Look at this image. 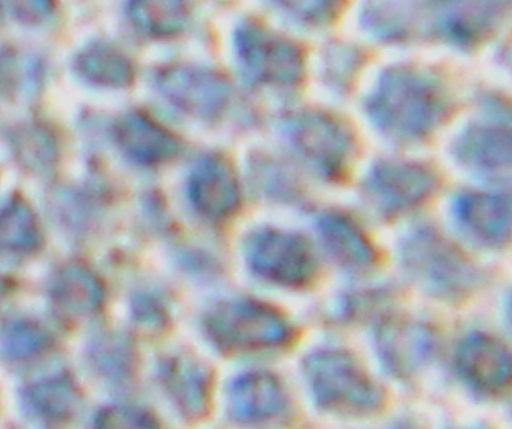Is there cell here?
<instances>
[{
  "instance_id": "18",
  "label": "cell",
  "mask_w": 512,
  "mask_h": 429,
  "mask_svg": "<svg viewBox=\"0 0 512 429\" xmlns=\"http://www.w3.org/2000/svg\"><path fill=\"white\" fill-rule=\"evenodd\" d=\"M160 377L181 412L188 417L201 416L209 403L210 376L197 360L178 355L165 360Z\"/></svg>"
},
{
  "instance_id": "23",
  "label": "cell",
  "mask_w": 512,
  "mask_h": 429,
  "mask_svg": "<svg viewBox=\"0 0 512 429\" xmlns=\"http://www.w3.org/2000/svg\"><path fill=\"white\" fill-rule=\"evenodd\" d=\"M39 244L36 218L25 203L15 200L0 209V251L27 253Z\"/></svg>"
},
{
  "instance_id": "20",
  "label": "cell",
  "mask_w": 512,
  "mask_h": 429,
  "mask_svg": "<svg viewBox=\"0 0 512 429\" xmlns=\"http://www.w3.org/2000/svg\"><path fill=\"white\" fill-rule=\"evenodd\" d=\"M22 400L32 415L47 421H64L75 413L79 392L72 379L62 374L27 386Z\"/></svg>"
},
{
  "instance_id": "15",
  "label": "cell",
  "mask_w": 512,
  "mask_h": 429,
  "mask_svg": "<svg viewBox=\"0 0 512 429\" xmlns=\"http://www.w3.org/2000/svg\"><path fill=\"white\" fill-rule=\"evenodd\" d=\"M285 406L279 381L263 371L247 372L233 380L228 389V410L240 422H256L278 415Z\"/></svg>"
},
{
  "instance_id": "3",
  "label": "cell",
  "mask_w": 512,
  "mask_h": 429,
  "mask_svg": "<svg viewBox=\"0 0 512 429\" xmlns=\"http://www.w3.org/2000/svg\"><path fill=\"white\" fill-rule=\"evenodd\" d=\"M401 263L425 293L445 301L468 296L477 287L478 274L468 259L437 232L420 228L409 233L400 247Z\"/></svg>"
},
{
  "instance_id": "26",
  "label": "cell",
  "mask_w": 512,
  "mask_h": 429,
  "mask_svg": "<svg viewBox=\"0 0 512 429\" xmlns=\"http://www.w3.org/2000/svg\"><path fill=\"white\" fill-rule=\"evenodd\" d=\"M53 0H0V12L23 23H39L53 11Z\"/></svg>"
},
{
  "instance_id": "8",
  "label": "cell",
  "mask_w": 512,
  "mask_h": 429,
  "mask_svg": "<svg viewBox=\"0 0 512 429\" xmlns=\"http://www.w3.org/2000/svg\"><path fill=\"white\" fill-rule=\"evenodd\" d=\"M453 361L458 376L475 392L498 396L510 387V352L495 336L483 332L465 336L456 347Z\"/></svg>"
},
{
  "instance_id": "12",
  "label": "cell",
  "mask_w": 512,
  "mask_h": 429,
  "mask_svg": "<svg viewBox=\"0 0 512 429\" xmlns=\"http://www.w3.org/2000/svg\"><path fill=\"white\" fill-rule=\"evenodd\" d=\"M452 211L460 227L475 240L489 246H500L509 241V197L492 193L466 192L455 198Z\"/></svg>"
},
{
  "instance_id": "1",
  "label": "cell",
  "mask_w": 512,
  "mask_h": 429,
  "mask_svg": "<svg viewBox=\"0 0 512 429\" xmlns=\"http://www.w3.org/2000/svg\"><path fill=\"white\" fill-rule=\"evenodd\" d=\"M303 372L315 403L326 412L361 417L382 407L380 387L348 352L334 348L314 351L304 358Z\"/></svg>"
},
{
  "instance_id": "27",
  "label": "cell",
  "mask_w": 512,
  "mask_h": 429,
  "mask_svg": "<svg viewBox=\"0 0 512 429\" xmlns=\"http://www.w3.org/2000/svg\"><path fill=\"white\" fill-rule=\"evenodd\" d=\"M133 313L142 324L158 326L163 323L165 313L162 304L151 295H139L133 302Z\"/></svg>"
},
{
  "instance_id": "5",
  "label": "cell",
  "mask_w": 512,
  "mask_h": 429,
  "mask_svg": "<svg viewBox=\"0 0 512 429\" xmlns=\"http://www.w3.org/2000/svg\"><path fill=\"white\" fill-rule=\"evenodd\" d=\"M244 251L255 274L283 286H303L312 280L316 271L311 245L294 233L260 229L246 239Z\"/></svg>"
},
{
  "instance_id": "9",
  "label": "cell",
  "mask_w": 512,
  "mask_h": 429,
  "mask_svg": "<svg viewBox=\"0 0 512 429\" xmlns=\"http://www.w3.org/2000/svg\"><path fill=\"white\" fill-rule=\"evenodd\" d=\"M289 139L296 152L326 178L337 177L346 165L351 140L335 120L320 114H304L287 124Z\"/></svg>"
},
{
  "instance_id": "2",
  "label": "cell",
  "mask_w": 512,
  "mask_h": 429,
  "mask_svg": "<svg viewBox=\"0 0 512 429\" xmlns=\"http://www.w3.org/2000/svg\"><path fill=\"white\" fill-rule=\"evenodd\" d=\"M376 125L401 141L416 140L431 132L442 112L433 83L407 70L387 74L368 105Z\"/></svg>"
},
{
  "instance_id": "21",
  "label": "cell",
  "mask_w": 512,
  "mask_h": 429,
  "mask_svg": "<svg viewBox=\"0 0 512 429\" xmlns=\"http://www.w3.org/2000/svg\"><path fill=\"white\" fill-rule=\"evenodd\" d=\"M133 25L152 37L173 36L184 29L191 15V0H130Z\"/></svg>"
},
{
  "instance_id": "28",
  "label": "cell",
  "mask_w": 512,
  "mask_h": 429,
  "mask_svg": "<svg viewBox=\"0 0 512 429\" xmlns=\"http://www.w3.org/2000/svg\"><path fill=\"white\" fill-rule=\"evenodd\" d=\"M96 362L108 372L119 373L127 365V354L114 341H106L96 348Z\"/></svg>"
},
{
  "instance_id": "7",
  "label": "cell",
  "mask_w": 512,
  "mask_h": 429,
  "mask_svg": "<svg viewBox=\"0 0 512 429\" xmlns=\"http://www.w3.org/2000/svg\"><path fill=\"white\" fill-rule=\"evenodd\" d=\"M375 344L386 369L406 378L430 363L436 353L437 338L434 331L419 320L390 316L378 324Z\"/></svg>"
},
{
  "instance_id": "6",
  "label": "cell",
  "mask_w": 512,
  "mask_h": 429,
  "mask_svg": "<svg viewBox=\"0 0 512 429\" xmlns=\"http://www.w3.org/2000/svg\"><path fill=\"white\" fill-rule=\"evenodd\" d=\"M235 45L242 71L254 83L288 84L301 74L298 50L261 26H241L236 32Z\"/></svg>"
},
{
  "instance_id": "16",
  "label": "cell",
  "mask_w": 512,
  "mask_h": 429,
  "mask_svg": "<svg viewBox=\"0 0 512 429\" xmlns=\"http://www.w3.org/2000/svg\"><path fill=\"white\" fill-rule=\"evenodd\" d=\"M115 136L128 156L146 165L165 162L180 148L178 139L170 131L140 113L121 118L115 127Z\"/></svg>"
},
{
  "instance_id": "11",
  "label": "cell",
  "mask_w": 512,
  "mask_h": 429,
  "mask_svg": "<svg viewBox=\"0 0 512 429\" xmlns=\"http://www.w3.org/2000/svg\"><path fill=\"white\" fill-rule=\"evenodd\" d=\"M157 86L174 106L197 117L217 115L229 98L227 82L220 75L199 68H165L157 76Z\"/></svg>"
},
{
  "instance_id": "10",
  "label": "cell",
  "mask_w": 512,
  "mask_h": 429,
  "mask_svg": "<svg viewBox=\"0 0 512 429\" xmlns=\"http://www.w3.org/2000/svg\"><path fill=\"white\" fill-rule=\"evenodd\" d=\"M434 187L435 179L429 170L400 162L375 165L363 184L368 202L384 215L415 207L429 197Z\"/></svg>"
},
{
  "instance_id": "19",
  "label": "cell",
  "mask_w": 512,
  "mask_h": 429,
  "mask_svg": "<svg viewBox=\"0 0 512 429\" xmlns=\"http://www.w3.org/2000/svg\"><path fill=\"white\" fill-rule=\"evenodd\" d=\"M56 310L67 317L89 315L100 307L104 290L100 280L87 268L69 265L53 278L49 288Z\"/></svg>"
},
{
  "instance_id": "25",
  "label": "cell",
  "mask_w": 512,
  "mask_h": 429,
  "mask_svg": "<svg viewBox=\"0 0 512 429\" xmlns=\"http://www.w3.org/2000/svg\"><path fill=\"white\" fill-rule=\"evenodd\" d=\"M156 420L148 412L130 406H110L95 418L99 428H155Z\"/></svg>"
},
{
  "instance_id": "17",
  "label": "cell",
  "mask_w": 512,
  "mask_h": 429,
  "mask_svg": "<svg viewBox=\"0 0 512 429\" xmlns=\"http://www.w3.org/2000/svg\"><path fill=\"white\" fill-rule=\"evenodd\" d=\"M318 231L328 253L345 269L363 272L374 265L375 250L350 217L337 212L326 213L318 220Z\"/></svg>"
},
{
  "instance_id": "14",
  "label": "cell",
  "mask_w": 512,
  "mask_h": 429,
  "mask_svg": "<svg viewBox=\"0 0 512 429\" xmlns=\"http://www.w3.org/2000/svg\"><path fill=\"white\" fill-rule=\"evenodd\" d=\"M454 149L458 160L474 172L493 178L510 173V130L501 124L472 125L459 136Z\"/></svg>"
},
{
  "instance_id": "22",
  "label": "cell",
  "mask_w": 512,
  "mask_h": 429,
  "mask_svg": "<svg viewBox=\"0 0 512 429\" xmlns=\"http://www.w3.org/2000/svg\"><path fill=\"white\" fill-rule=\"evenodd\" d=\"M77 68L84 78L103 86L123 87L133 80L130 61L105 44H94L85 49L78 57Z\"/></svg>"
},
{
  "instance_id": "4",
  "label": "cell",
  "mask_w": 512,
  "mask_h": 429,
  "mask_svg": "<svg viewBox=\"0 0 512 429\" xmlns=\"http://www.w3.org/2000/svg\"><path fill=\"white\" fill-rule=\"evenodd\" d=\"M205 325L214 342L233 351L275 347L290 337V327L278 311L250 300L218 305L208 314Z\"/></svg>"
},
{
  "instance_id": "24",
  "label": "cell",
  "mask_w": 512,
  "mask_h": 429,
  "mask_svg": "<svg viewBox=\"0 0 512 429\" xmlns=\"http://www.w3.org/2000/svg\"><path fill=\"white\" fill-rule=\"evenodd\" d=\"M0 343L9 357L25 359L45 351L51 345L52 338L38 323L20 319L3 327Z\"/></svg>"
},
{
  "instance_id": "13",
  "label": "cell",
  "mask_w": 512,
  "mask_h": 429,
  "mask_svg": "<svg viewBox=\"0 0 512 429\" xmlns=\"http://www.w3.org/2000/svg\"><path fill=\"white\" fill-rule=\"evenodd\" d=\"M188 193L196 210L209 218H222L237 208L238 181L228 162L219 156L203 158L193 169Z\"/></svg>"
}]
</instances>
